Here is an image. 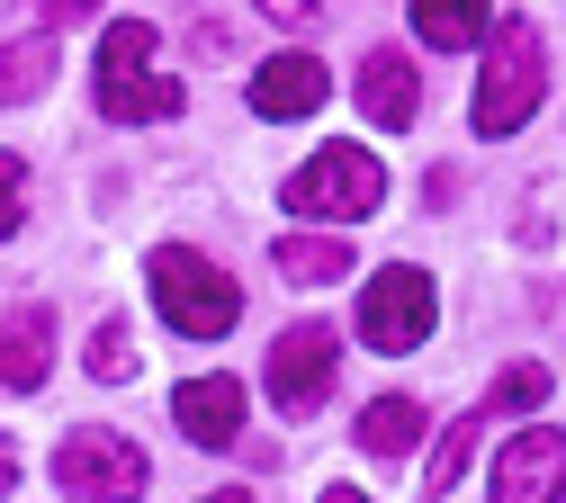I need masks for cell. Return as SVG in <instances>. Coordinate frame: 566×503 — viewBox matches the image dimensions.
Segmentation results:
<instances>
[{
  "mask_svg": "<svg viewBox=\"0 0 566 503\" xmlns=\"http://www.w3.org/2000/svg\"><path fill=\"white\" fill-rule=\"evenodd\" d=\"M145 279H154L163 324L189 333V342H217V333H234V315H243V287L207 261V252H189V243H163V252L145 261Z\"/></svg>",
  "mask_w": 566,
  "mask_h": 503,
  "instance_id": "obj_1",
  "label": "cell"
},
{
  "mask_svg": "<svg viewBox=\"0 0 566 503\" xmlns=\"http://www.w3.org/2000/svg\"><path fill=\"white\" fill-rule=\"evenodd\" d=\"M99 117H117V126H163V117H180V82L154 72V28H145V19H117V28L99 36Z\"/></svg>",
  "mask_w": 566,
  "mask_h": 503,
  "instance_id": "obj_2",
  "label": "cell"
},
{
  "mask_svg": "<svg viewBox=\"0 0 566 503\" xmlns=\"http://www.w3.org/2000/svg\"><path fill=\"white\" fill-rule=\"evenodd\" d=\"M387 198V171L378 154H360V144H324L315 163H297L289 180H279V207L289 216H324V226H360V216H378Z\"/></svg>",
  "mask_w": 566,
  "mask_h": 503,
  "instance_id": "obj_3",
  "label": "cell"
},
{
  "mask_svg": "<svg viewBox=\"0 0 566 503\" xmlns=\"http://www.w3.org/2000/svg\"><path fill=\"white\" fill-rule=\"evenodd\" d=\"M539 91H548L539 28H531V19H504V28H494V54H485V82H476V108H468L476 135H513V126H531Z\"/></svg>",
  "mask_w": 566,
  "mask_h": 503,
  "instance_id": "obj_4",
  "label": "cell"
},
{
  "mask_svg": "<svg viewBox=\"0 0 566 503\" xmlns=\"http://www.w3.org/2000/svg\"><path fill=\"white\" fill-rule=\"evenodd\" d=\"M145 450L126 441V431H108V422H82V431H63L54 441V485L73 494V503H135L145 494Z\"/></svg>",
  "mask_w": 566,
  "mask_h": 503,
  "instance_id": "obj_5",
  "label": "cell"
},
{
  "mask_svg": "<svg viewBox=\"0 0 566 503\" xmlns=\"http://www.w3.org/2000/svg\"><path fill=\"white\" fill-rule=\"evenodd\" d=\"M432 324H441V306H432V279H422L413 261H396V270H378L360 287V342L369 350H422Z\"/></svg>",
  "mask_w": 566,
  "mask_h": 503,
  "instance_id": "obj_6",
  "label": "cell"
},
{
  "mask_svg": "<svg viewBox=\"0 0 566 503\" xmlns=\"http://www.w3.org/2000/svg\"><path fill=\"white\" fill-rule=\"evenodd\" d=\"M485 503H566V431H548V422L513 431V441L494 450Z\"/></svg>",
  "mask_w": 566,
  "mask_h": 503,
  "instance_id": "obj_7",
  "label": "cell"
},
{
  "mask_svg": "<svg viewBox=\"0 0 566 503\" xmlns=\"http://www.w3.org/2000/svg\"><path fill=\"white\" fill-rule=\"evenodd\" d=\"M270 405L279 413H315L324 405V387H333V333L324 324H289V333H279L270 342Z\"/></svg>",
  "mask_w": 566,
  "mask_h": 503,
  "instance_id": "obj_8",
  "label": "cell"
},
{
  "mask_svg": "<svg viewBox=\"0 0 566 503\" xmlns=\"http://www.w3.org/2000/svg\"><path fill=\"white\" fill-rule=\"evenodd\" d=\"M171 413L198 450H234L243 441V387L234 378H180L171 387Z\"/></svg>",
  "mask_w": 566,
  "mask_h": 503,
  "instance_id": "obj_9",
  "label": "cell"
},
{
  "mask_svg": "<svg viewBox=\"0 0 566 503\" xmlns=\"http://www.w3.org/2000/svg\"><path fill=\"white\" fill-rule=\"evenodd\" d=\"M333 99V72L315 63V54H270L261 72H252V108L261 117H315Z\"/></svg>",
  "mask_w": 566,
  "mask_h": 503,
  "instance_id": "obj_10",
  "label": "cell"
},
{
  "mask_svg": "<svg viewBox=\"0 0 566 503\" xmlns=\"http://www.w3.org/2000/svg\"><path fill=\"white\" fill-rule=\"evenodd\" d=\"M360 108H369L378 126H413V108H422V72H413L396 45H378V54L360 63Z\"/></svg>",
  "mask_w": 566,
  "mask_h": 503,
  "instance_id": "obj_11",
  "label": "cell"
},
{
  "mask_svg": "<svg viewBox=\"0 0 566 503\" xmlns=\"http://www.w3.org/2000/svg\"><path fill=\"white\" fill-rule=\"evenodd\" d=\"M405 10H413V36H422V45H441V54L494 36V0H405Z\"/></svg>",
  "mask_w": 566,
  "mask_h": 503,
  "instance_id": "obj_12",
  "label": "cell"
},
{
  "mask_svg": "<svg viewBox=\"0 0 566 503\" xmlns=\"http://www.w3.org/2000/svg\"><path fill=\"white\" fill-rule=\"evenodd\" d=\"M0 387H45V306H28L10 333H0Z\"/></svg>",
  "mask_w": 566,
  "mask_h": 503,
  "instance_id": "obj_13",
  "label": "cell"
},
{
  "mask_svg": "<svg viewBox=\"0 0 566 503\" xmlns=\"http://www.w3.org/2000/svg\"><path fill=\"white\" fill-rule=\"evenodd\" d=\"M279 279L297 287H324V279H350V243H315V234H279Z\"/></svg>",
  "mask_w": 566,
  "mask_h": 503,
  "instance_id": "obj_14",
  "label": "cell"
},
{
  "mask_svg": "<svg viewBox=\"0 0 566 503\" xmlns=\"http://www.w3.org/2000/svg\"><path fill=\"white\" fill-rule=\"evenodd\" d=\"M413 431H422V413H413L405 396H378V405L360 413V450H369V459H405Z\"/></svg>",
  "mask_w": 566,
  "mask_h": 503,
  "instance_id": "obj_15",
  "label": "cell"
},
{
  "mask_svg": "<svg viewBox=\"0 0 566 503\" xmlns=\"http://www.w3.org/2000/svg\"><path fill=\"white\" fill-rule=\"evenodd\" d=\"M476 431H485V413H468V422H450V431H441L432 468H422V494H432V503H441V494L459 485V468H468V450H476Z\"/></svg>",
  "mask_w": 566,
  "mask_h": 503,
  "instance_id": "obj_16",
  "label": "cell"
},
{
  "mask_svg": "<svg viewBox=\"0 0 566 503\" xmlns=\"http://www.w3.org/2000/svg\"><path fill=\"white\" fill-rule=\"evenodd\" d=\"M45 72H54V45H45V36H36V45H10V54H0V99H36Z\"/></svg>",
  "mask_w": 566,
  "mask_h": 503,
  "instance_id": "obj_17",
  "label": "cell"
},
{
  "mask_svg": "<svg viewBox=\"0 0 566 503\" xmlns=\"http://www.w3.org/2000/svg\"><path fill=\"white\" fill-rule=\"evenodd\" d=\"M126 369H135V333H126V315H108V324L91 333V378H99V387H117Z\"/></svg>",
  "mask_w": 566,
  "mask_h": 503,
  "instance_id": "obj_18",
  "label": "cell"
},
{
  "mask_svg": "<svg viewBox=\"0 0 566 503\" xmlns=\"http://www.w3.org/2000/svg\"><path fill=\"white\" fill-rule=\"evenodd\" d=\"M548 396V369H531V359H522V369H504V387H494V413H531Z\"/></svg>",
  "mask_w": 566,
  "mask_h": 503,
  "instance_id": "obj_19",
  "label": "cell"
},
{
  "mask_svg": "<svg viewBox=\"0 0 566 503\" xmlns=\"http://www.w3.org/2000/svg\"><path fill=\"white\" fill-rule=\"evenodd\" d=\"M19 216H28V163L0 154V234H19Z\"/></svg>",
  "mask_w": 566,
  "mask_h": 503,
  "instance_id": "obj_20",
  "label": "cell"
},
{
  "mask_svg": "<svg viewBox=\"0 0 566 503\" xmlns=\"http://www.w3.org/2000/svg\"><path fill=\"white\" fill-rule=\"evenodd\" d=\"M45 10V28H82V19H99V0H36Z\"/></svg>",
  "mask_w": 566,
  "mask_h": 503,
  "instance_id": "obj_21",
  "label": "cell"
},
{
  "mask_svg": "<svg viewBox=\"0 0 566 503\" xmlns=\"http://www.w3.org/2000/svg\"><path fill=\"white\" fill-rule=\"evenodd\" d=\"M261 10H270L279 28H315V0H261Z\"/></svg>",
  "mask_w": 566,
  "mask_h": 503,
  "instance_id": "obj_22",
  "label": "cell"
},
{
  "mask_svg": "<svg viewBox=\"0 0 566 503\" xmlns=\"http://www.w3.org/2000/svg\"><path fill=\"white\" fill-rule=\"evenodd\" d=\"M10 485H19V459H10V450H0V503H10Z\"/></svg>",
  "mask_w": 566,
  "mask_h": 503,
  "instance_id": "obj_23",
  "label": "cell"
},
{
  "mask_svg": "<svg viewBox=\"0 0 566 503\" xmlns=\"http://www.w3.org/2000/svg\"><path fill=\"white\" fill-rule=\"evenodd\" d=\"M198 503H252V494L243 485H217V494H198Z\"/></svg>",
  "mask_w": 566,
  "mask_h": 503,
  "instance_id": "obj_24",
  "label": "cell"
},
{
  "mask_svg": "<svg viewBox=\"0 0 566 503\" xmlns=\"http://www.w3.org/2000/svg\"><path fill=\"white\" fill-rule=\"evenodd\" d=\"M324 503H369V494H360V485H333V494H324Z\"/></svg>",
  "mask_w": 566,
  "mask_h": 503,
  "instance_id": "obj_25",
  "label": "cell"
}]
</instances>
